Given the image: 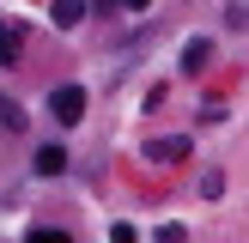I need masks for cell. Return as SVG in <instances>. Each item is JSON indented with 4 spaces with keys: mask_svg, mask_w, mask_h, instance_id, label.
I'll use <instances>...</instances> for the list:
<instances>
[{
    "mask_svg": "<svg viewBox=\"0 0 249 243\" xmlns=\"http://www.w3.org/2000/svg\"><path fill=\"white\" fill-rule=\"evenodd\" d=\"M49 116H55V122H79V116H85V91H79V85L49 91Z\"/></svg>",
    "mask_w": 249,
    "mask_h": 243,
    "instance_id": "obj_1",
    "label": "cell"
},
{
    "mask_svg": "<svg viewBox=\"0 0 249 243\" xmlns=\"http://www.w3.org/2000/svg\"><path fill=\"white\" fill-rule=\"evenodd\" d=\"M146 158H152V164H177V158H189V140H177V134H170V140H152Z\"/></svg>",
    "mask_w": 249,
    "mask_h": 243,
    "instance_id": "obj_2",
    "label": "cell"
},
{
    "mask_svg": "<svg viewBox=\"0 0 249 243\" xmlns=\"http://www.w3.org/2000/svg\"><path fill=\"white\" fill-rule=\"evenodd\" d=\"M207 55H213V49H207V36L182 43V67H189V73H201V67H207Z\"/></svg>",
    "mask_w": 249,
    "mask_h": 243,
    "instance_id": "obj_3",
    "label": "cell"
},
{
    "mask_svg": "<svg viewBox=\"0 0 249 243\" xmlns=\"http://www.w3.org/2000/svg\"><path fill=\"white\" fill-rule=\"evenodd\" d=\"M18 49H24V31H18V24H6V31H0V67L18 61Z\"/></svg>",
    "mask_w": 249,
    "mask_h": 243,
    "instance_id": "obj_4",
    "label": "cell"
},
{
    "mask_svg": "<svg viewBox=\"0 0 249 243\" xmlns=\"http://www.w3.org/2000/svg\"><path fill=\"white\" fill-rule=\"evenodd\" d=\"M36 170H43V176H61V170H67V152H61V146H43V152H36Z\"/></svg>",
    "mask_w": 249,
    "mask_h": 243,
    "instance_id": "obj_5",
    "label": "cell"
},
{
    "mask_svg": "<svg viewBox=\"0 0 249 243\" xmlns=\"http://www.w3.org/2000/svg\"><path fill=\"white\" fill-rule=\"evenodd\" d=\"M85 18V0H55V24H79Z\"/></svg>",
    "mask_w": 249,
    "mask_h": 243,
    "instance_id": "obj_6",
    "label": "cell"
},
{
    "mask_svg": "<svg viewBox=\"0 0 249 243\" xmlns=\"http://www.w3.org/2000/svg\"><path fill=\"white\" fill-rule=\"evenodd\" d=\"M24 243H73V237H67V231H49V225H31Z\"/></svg>",
    "mask_w": 249,
    "mask_h": 243,
    "instance_id": "obj_7",
    "label": "cell"
},
{
    "mask_svg": "<svg viewBox=\"0 0 249 243\" xmlns=\"http://www.w3.org/2000/svg\"><path fill=\"white\" fill-rule=\"evenodd\" d=\"M0 128H24V109L12 104V97H0Z\"/></svg>",
    "mask_w": 249,
    "mask_h": 243,
    "instance_id": "obj_8",
    "label": "cell"
},
{
    "mask_svg": "<svg viewBox=\"0 0 249 243\" xmlns=\"http://www.w3.org/2000/svg\"><path fill=\"white\" fill-rule=\"evenodd\" d=\"M225 12H231V24H237V31H249V0H225Z\"/></svg>",
    "mask_w": 249,
    "mask_h": 243,
    "instance_id": "obj_9",
    "label": "cell"
},
{
    "mask_svg": "<svg viewBox=\"0 0 249 243\" xmlns=\"http://www.w3.org/2000/svg\"><path fill=\"white\" fill-rule=\"evenodd\" d=\"M109 243H140V237H134V225H116V231H109Z\"/></svg>",
    "mask_w": 249,
    "mask_h": 243,
    "instance_id": "obj_10",
    "label": "cell"
},
{
    "mask_svg": "<svg viewBox=\"0 0 249 243\" xmlns=\"http://www.w3.org/2000/svg\"><path fill=\"white\" fill-rule=\"evenodd\" d=\"M122 6H128V12H146V6H152V0H122Z\"/></svg>",
    "mask_w": 249,
    "mask_h": 243,
    "instance_id": "obj_11",
    "label": "cell"
}]
</instances>
